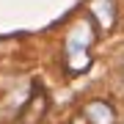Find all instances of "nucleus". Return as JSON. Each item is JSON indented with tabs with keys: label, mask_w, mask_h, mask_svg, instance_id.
<instances>
[{
	"label": "nucleus",
	"mask_w": 124,
	"mask_h": 124,
	"mask_svg": "<svg viewBox=\"0 0 124 124\" xmlns=\"http://www.w3.org/2000/svg\"><path fill=\"white\" fill-rule=\"evenodd\" d=\"M91 41H94V33H91V25L85 19H80L66 33V63H69L72 72H83L91 63V58H88Z\"/></svg>",
	"instance_id": "f257e3e1"
},
{
	"label": "nucleus",
	"mask_w": 124,
	"mask_h": 124,
	"mask_svg": "<svg viewBox=\"0 0 124 124\" xmlns=\"http://www.w3.org/2000/svg\"><path fill=\"white\" fill-rule=\"evenodd\" d=\"M83 113H85V119H88L91 124H113L116 121L113 110L105 105V102H88Z\"/></svg>",
	"instance_id": "f03ea898"
},
{
	"label": "nucleus",
	"mask_w": 124,
	"mask_h": 124,
	"mask_svg": "<svg viewBox=\"0 0 124 124\" xmlns=\"http://www.w3.org/2000/svg\"><path fill=\"white\" fill-rule=\"evenodd\" d=\"M91 11H94V17L99 19V25H102V28H110V25H113V19H116L113 0H94V3H91Z\"/></svg>",
	"instance_id": "7ed1b4c3"
}]
</instances>
